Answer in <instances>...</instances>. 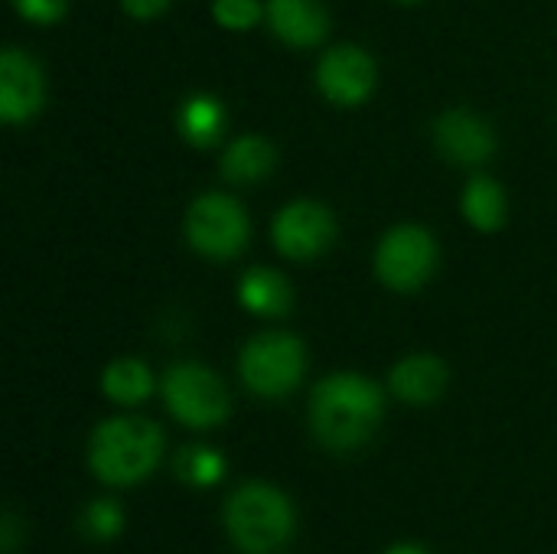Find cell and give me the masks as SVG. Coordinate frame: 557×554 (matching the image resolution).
<instances>
[{
	"instance_id": "6da1fadb",
	"label": "cell",
	"mask_w": 557,
	"mask_h": 554,
	"mask_svg": "<svg viewBox=\"0 0 557 554\" xmlns=\"http://www.w3.org/2000/svg\"><path fill=\"white\" fill-rule=\"evenodd\" d=\"M385 415V395L372 379L339 372L323 379L310 395L313 438L336 454L359 451L372 441Z\"/></svg>"
},
{
	"instance_id": "7a4b0ae2",
	"label": "cell",
	"mask_w": 557,
	"mask_h": 554,
	"mask_svg": "<svg viewBox=\"0 0 557 554\" xmlns=\"http://www.w3.org/2000/svg\"><path fill=\"white\" fill-rule=\"evenodd\" d=\"M163 454V431L147 418L101 421L88 441V467L108 487H134L153 473Z\"/></svg>"
},
{
	"instance_id": "3957f363",
	"label": "cell",
	"mask_w": 557,
	"mask_h": 554,
	"mask_svg": "<svg viewBox=\"0 0 557 554\" xmlns=\"http://www.w3.org/2000/svg\"><path fill=\"white\" fill-rule=\"evenodd\" d=\"M290 500L268 483H245L225 503V532L242 554H277L294 539Z\"/></svg>"
},
{
	"instance_id": "277c9868",
	"label": "cell",
	"mask_w": 557,
	"mask_h": 554,
	"mask_svg": "<svg viewBox=\"0 0 557 554\" xmlns=\"http://www.w3.org/2000/svg\"><path fill=\"white\" fill-rule=\"evenodd\" d=\"M307 369L304 343L294 333H261L245 343L238 356L242 382L261 398H284L290 395Z\"/></svg>"
},
{
	"instance_id": "5b68a950",
	"label": "cell",
	"mask_w": 557,
	"mask_h": 554,
	"mask_svg": "<svg viewBox=\"0 0 557 554\" xmlns=\"http://www.w3.org/2000/svg\"><path fill=\"white\" fill-rule=\"evenodd\" d=\"M163 402L170 415L193 431L219 428L232 411L225 382L199 362H180L163 376Z\"/></svg>"
},
{
	"instance_id": "8992f818",
	"label": "cell",
	"mask_w": 557,
	"mask_h": 554,
	"mask_svg": "<svg viewBox=\"0 0 557 554\" xmlns=\"http://www.w3.org/2000/svg\"><path fill=\"white\" fill-rule=\"evenodd\" d=\"M248 216L225 193L199 196L186 212V238L206 258H235L248 245Z\"/></svg>"
},
{
	"instance_id": "52a82bcc",
	"label": "cell",
	"mask_w": 557,
	"mask_h": 554,
	"mask_svg": "<svg viewBox=\"0 0 557 554\" xmlns=\"http://www.w3.org/2000/svg\"><path fill=\"white\" fill-rule=\"evenodd\" d=\"M434 268H437V242L424 225L392 229L375 251V271L382 284L398 294H411L424 287Z\"/></svg>"
},
{
	"instance_id": "ba28073f",
	"label": "cell",
	"mask_w": 557,
	"mask_h": 554,
	"mask_svg": "<svg viewBox=\"0 0 557 554\" xmlns=\"http://www.w3.org/2000/svg\"><path fill=\"white\" fill-rule=\"evenodd\" d=\"M336 238V219L323 202L297 199L284 206L274 219V245L290 261L320 258Z\"/></svg>"
},
{
	"instance_id": "9c48e42d",
	"label": "cell",
	"mask_w": 557,
	"mask_h": 554,
	"mask_svg": "<svg viewBox=\"0 0 557 554\" xmlns=\"http://www.w3.org/2000/svg\"><path fill=\"white\" fill-rule=\"evenodd\" d=\"M317 85L336 104H359L372 95L375 62L359 46H333L317 62Z\"/></svg>"
},
{
	"instance_id": "30bf717a",
	"label": "cell",
	"mask_w": 557,
	"mask_h": 554,
	"mask_svg": "<svg viewBox=\"0 0 557 554\" xmlns=\"http://www.w3.org/2000/svg\"><path fill=\"white\" fill-rule=\"evenodd\" d=\"M434 140L441 147V153L454 163H463V167H476L483 160L493 157L496 150V134L493 127L467 111V108H450L444 111L437 121H434Z\"/></svg>"
},
{
	"instance_id": "8fae6325",
	"label": "cell",
	"mask_w": 557,
	"mask_h": 554,
	"mask_svg": "<svg viewBox=\"0 0 557 554\" xmlns=\"http://www.w3.org/2000/svg\"><path fill=\"white\" fill-rule=\"evenodd\" d=\"M42 104V72L39 65L7 46L0 52V118L7 124H20L26 118H33Z\"/></svg>"
},
{
	"instance_id": "7c38bea8",
	"label": "cell",
	"mask_w": 557,
	"mask_h": 554,
	"mask_svg": "<svg viewBox=\"0 0 557 554\" xmlns=\"http://www.w3.org/2000/svg\"><path fill=\"white\" fill-rule=\"evenodd\" d=\"M264 16L271 29L287 42V46H317L326 36V10L320 0H268Z\"/></svg>"
},
{
	"instance_id": "4fadbf2b",
	"label": "cell",
	"mask_w": 557,
	"mask_h": 554,
	"mask_svg": "<svg viewBox=\"0 0 557 554\" xmlns=\"http://www.w3.org/2000/svg\"><path fill=\"white\" fill-rule=\"evenodd\" d=\"M447 389V366L437 356H408L392 369V395L408 405H431Z\"/></svg>"
},
{
	"instance_id": "5bb4252c",
	"label": "cell",
	"mask_w": 557,
	"mask_h": 554,
	"mask_svg": "<svg viewBox=\"0 0 557 554\" xmlns=\"http://www.w3.org/2000/svg\"><path fill=\"white\" fill-rule=\"evenodd\" d=\"M238 300L245 310L258 313V317H284L294 304L290 284L287 278H281L271 268H251L245 271L242 284H238Z\"/></svg>"
},
{
	"instance_id": "9a60e30c",
	"label": "cell",
	"mask_w": 557,
	"mask_h": 554,
	"mask_svg": "<svg viewBox=\"0 0 557 554\" xmlns=\"http://www.w3.org/2000/svg\"><path fill=\"white\" fill-rule=\"evenodd\" d=\"M274 163H277V153H274L271 140H264L258 134H245L225 147L222 176L228 183H258L274 170Z\"/></svg>"
},
{
	"instance_id": "2e32d148",
	"label": "cell",
	"mask_w": 557,
	"mask_h": 554,
	"mask_svg": "<svg viewBox=\"0 0 557 554\" xmlns=\"http://www.w3.org/2000/svg\"><path fill=\"white\" fill-rule=\"evenodd\" d=\"M463 216L480 232H496L506 222V193L490 176H473L463 189Z\"/></svg>"
},
{
	"instance_id": "e0dca14e",
	"label": "cell",
	"mask_w": 557,
	"mask_h": 554,
	"mask_svg": "<svg viewBox=\"0 0 557 554\" xmlns=\"http://www.w3.org/2000/svg\"><path fill=\"white\" fill-rule=\"evenodd\" d=\"M101 389L114 405H140L153 392V376L140 359H114L101 376Z\"/></svg>"
},
{
	"instance_id": "ac0fdd59",
	"label": "cell",
	"mask_w": 557,
	"mask_h": 554,
	"mask_svg": "<svg viewBox=\"0 0 557 554\" xmlns=\"http://www.w3.org/2000/svg\"><path fill=\"white\" fill-rule=\"evenodd\" d=\"M222 104L212 95H193L183 101L180 108V134L193 144V147H209L219 140L222 134Z\"/></svg>"
},
{
	"instance_id": "d6986e66",
	"label": "cell",
	"mask_w": 557,
	"mask_h": 554,
	"mask_svg": "<svg viewBox=\"0 0 557 554\" xmlns=\"http://www.w3.org/2000/svg\"><path fill=\"white\" fill-rule=\"evenodd\" d=\"M173 470L183 483L189 487H215L225 477V460L219 451L202 447V444H189L176 454Z\"/></svg>"
},
{
	"instance_id": "ffe728a7",
	"label": "cell",
	"mask_w": 557,
	"mask_h": 554,
	"mask_svg": "<svg viewBox=\"0 0 557 554\" xmlns=\"http://www.w3.org/2000/svg\"><path fill=\"white\" fill-rule=\"evenodd\" d=\"M124 529V513L114 500H95L78 516V532L91 542H111Z\"/></svg>"
},
{
	"instance_id": "44dd1931",
	"label": "cell",
	"mask_w": 557,
	"mask_h": 554,
	"mask_svg": "<svg viewBox=\"0 0 557 554\" xmlns=\"http://www.w3.org/2000/svg\"><path fill=\"white\" fill-rule=\"evenodd\" d=\"M212 16L228 26V29H248L258 23L261 16V3L258 0H215L212 3Z\"/></svg>"
},
{
	"instance_id": "7402d4cb",
	"label": "cell",
	"mask_w": 557,
	"mask_h": 554,
	"mask_svg": "<svg viewBox=\"0 0 557 554\" xmlns=\"http://www.w3.org/2000/svg\"><path fill=\"white\" fill-rule=\"evenodd\" d=\"M13 7L29 23H55L65 10V0H13Z\"/></svg>"
},
{
	"instance_id": "603a6c76",
	"label": "cell",
	"mask_w": 557,
	"mask_h": 554,
	"mask_svg": "<svg viewBox=\"0 0 557 554\" xmlns=\"http://www.w3.org/2000/svg\"><path fill=\"white\" fill-rule=\"evenodd\" d=\"M121 7L131 16H137V20H150V16H157L166 7V0H121Z\"/></svg>"
},
{
	"instance_id": "cb8c5ba5",
	"label": "cell",
	"mask_w": 557,
	"mask_h": 554,
	"mask_svg": "<svg viewBox=\"0 0 557 554\" xmlns=\"http://www.w3.org/2000/svg\"><path fill=\"white\" fill-rule=\"evenodd\" d=\"M0 532H3V554H13V539H16V519H13L10 513H3V526H0Z\"/></svg>"
},
{
	"instance_id": "d4e9b609",
	"label": "cell",
	"mask_w": 557,
	"mask_h": 554,
	"mask_svg": "<svg viewBox=\"0 0 557 554\" xmlns=\"http://www.w3.org/2000/svg\"><path fill=\"white\" fill-rule=\"evenodd\" d=\"M385 554H428L424 549H418V545H395V549H388Z\"/></svg>"
},
{
	"instance_id": "484cf974",
	"label": "cell",
	"mask_w": 557,
	"mask_h": 554,
	"mask_svg": "<svg viewBox=\"0 0 557 554\" xmlns=\"http://www.w3.org/2000/svg\"><path fill=\"white\" fill-rule=\"evenodd\" d=\"M405 3H411V0H405Z\"/></svg>"
}]
</instances>
